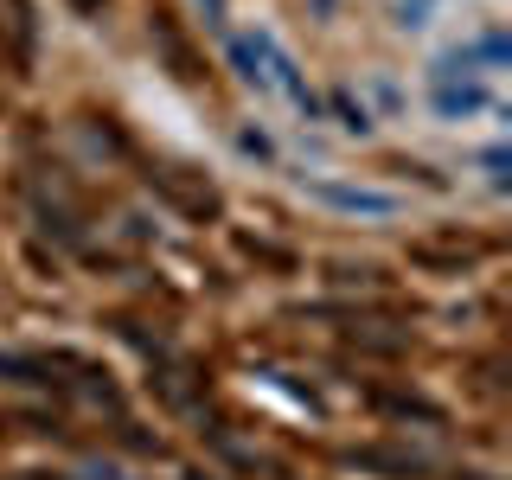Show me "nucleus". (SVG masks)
<instances>
[{"mask_svg":"<svg viewBox=\"0 0 512 480\" xmlns=\"http://www.w3.org/2000/svg\"><path fill=\"white\" fill-rule=\"evenodd\" d=\"M429 109H436L442 122H480L500 109V84L493 77H468V84H455V77H436V90H429Z\"/></svg>","mask_w":512,"mask_h":480,"instance_id":"obj_1","label":"nucleus"},{"mask_svg":"<svg viewBox=\"0 0 512 480\" xmlns=\"http://www.w3.org/2000/svg\"><path fill=\"white\" fill-rule=\"evenodd\" d=\"M308 192L333 212H365V218H391L397 199L391 192H372V186H340V180H308Z\"/></svg>","mask_w":512,"mask_h":480,"instance_id":"obj_2","label":"nucleus"},{"mask_svg":"<svg viewBox=\"0 0 512 480\" xmlns=\"http://www.w3.org/2000/svg\"><path fill=\"white\" fill-rule=\"evenodd\" d=\"M429 7H436V0H404L397 20H404V26H429Z\"/></svg>","mask_w":512,"mask_h":480,"instance_id":"obj_3","label":"nucleus"}]
</instances>
